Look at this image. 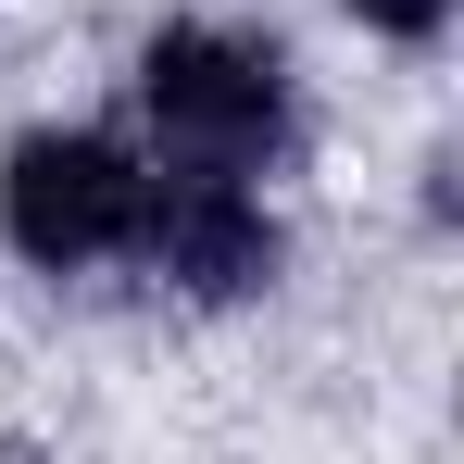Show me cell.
Returning a JSON list of instances; mask_svg holds the SVG:
<instances>
[{"instance_id": "3957f363", "label": "cell", "mask_w": 464, "mask_h": 464, "mask_svg": "<svg viewBox=\"0 0 464 464\" xmlns=\"http://www.w3.org/2000/svg\"><path fill=\"white\" fill-rule=\"evenodd\" d=\"M139 238H151L163 276L201 289V302H238V289L276 276V227H264V201H251L238 176H214V163L139 176Z\"/></svg>"}, {"instance_id": "6da1fadb", "label": "cell", "mask_w": 464, "mask_h": 464, "mask_svg": "<svg viewBox=\"0 0 464 464\" xmlns=\"http://www.w3.org/2000/svg\"><path fill=\"white\" fill-rule=\"evenodd\" d=\"M139 88H151V126L176 163H214V176H251V163L276 151V63L251 51V38H214V25H176V38H151V63H139Z\"/></svg>"}, {"instance_id": "7a4b0ae2", "label": "cell", "mask_w": 464, "mask_h": 464, "mask_svg": "<svg viewBox=\"0 0 464 464\" xmlns=\"http://www.w3.org/2000/svg\"><path fill=\"white\" fill-rule=\"evenodd\" d=\"M0 227L25 264H101L139 238V163L113 139H25L0 176Z\"/></svg>"}, {"instance_id": "277c9868", "label": "cell", "mask_w": 464, "mask_h": 464, "mask_svg": "<svg viewBox=\"0 0 464 464\" xmlns=\"http://www.w3.org/2000/svg\"><path fill=\"white\" fill-rule=\"evenodd\" d=\"M352 13H364V25H389V38H427L452 0H352Z\"/></svg>"}]
</instances>
